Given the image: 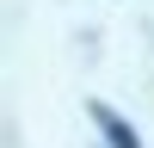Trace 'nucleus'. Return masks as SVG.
<instances>
[{
	"instance_id": "f257e3e1",
	"label": "nucleus",
	"mask_w": 154,
	"mask_h": 148,
	"mask_svg": "<svg viewBox=\"0 0 154 148\" xmlns=\"http://www.w3.org/2000/svg\"><path fill=\"white\" fill-rule=\"evenodd\" d=\"M93 123H99V136H105L111 148H142V142H136V130H130L111 105H93Z\"/></svg>"
}]
</instances>
